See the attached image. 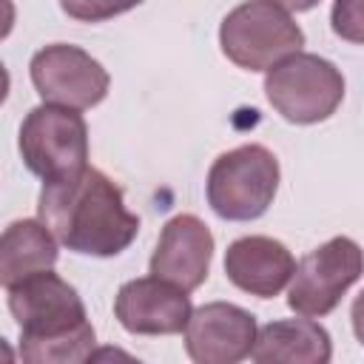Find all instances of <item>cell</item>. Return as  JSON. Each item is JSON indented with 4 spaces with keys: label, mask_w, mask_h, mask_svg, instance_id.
Here are the masks:
<instances>
[{
    "label": "cell",
    "mask_w": 364,
    "mask_h": 364,
    "mask_svg": "<svg viewBox=\"0 0 364 364\" xmlns=\"http://www.w3.org/2000/svg\"><path fill=\"white\" fill-rule=\"evenodd\" d=\"M222 51L247 71H264L304 46V34L276 0H247L236 6L219 28Z\"/></svg>",
    "instance_id": "277c9868"
},
{
    "label": "cell",
    "mask_w": 364,
    "mask_h": 364,
    "mask_svg": "<svg viewBox=\"0 0 364 364\" xmlns=\"http://www.w3.org/2000/svg\"><path fill=\"white\" fill-rule=\"evenodd\" d=\"M6 94H9V71H6V65L0 63V102L6 100Z\"/></svg>",
    "instance_id": "d6986e66"
},
{
    "label": "cell",
    "mask_w": 364,
    "mask_h": 364,
    "mask_svg": "<svg viewBox=\"0 0 364 364\" xmlns=\"http://www.w3.org/2000/svg\"><path fill=\"white\" fill-rule=\"evenodd\" d=\"M333 31L350 43H361V0H336Z\"/></svg>",
    "instance_id": "2e32d148"
},
{
    "label": "cell",
    "mask_w": 364,
    "mask_h": 364,
    "mask_svg": "<svg viewBox=\"0 0 364 364\" xmlns=\"http://www.w3.org/2000/svg\"><path fill=\"white\" fill-rule=\"evenodd\" d=\"M57 242L37 219H17L0 233V284L11 287L26 276L54 267Z\"/></svg>",
    "instance_id": "5bb4252c"
},
{
    "label": "cell",
    "mask_w": 364,
    "mask_h": 364,
    "mask_svg": "<svg viewBox=\"0 0 364 364\" xmlns=\"http://www.w3.org/2000/svg\"><path fill=\"white\" fill-rule=\"evenodd\" d=\"M256 338V318L230 304L210 301L191 310L185 324V350L199 364H233L250 355Z\"/></svg>",
    "instance_id": "9c48e42d"
},
{
    "label": "cell",
    "mask_w": 364,
    "mask_h": 364,
    "mask_svg": "<svg viewBox=\"0 0 364 364\" xmlns=\"http://www.w3.org/2000/svg\"><path fill=\"white\" fill-rule=\"evenodd\" d=\"M264 94L287 122L313 125L341 105L344 77L330 60L296 51L267 68Z\"/></svg>",
    "instance_id": "5b68a950"
},
{
    "label": "cell",
    "mask_w": 364,
    "mask_h": 364,
    "mask_svg": "<svg viewBox=\"0 0 364 364\" xmlns=\"http://www.w3.org/2000/svg\"><path fill=\"white\" fill-rule=\"evenodd\" d=\"M282 9H287V11H307V9H313L318 0H276Z\"/></svg>",
    "instance_id": "ac0fdd59"
},
{
    "label": "cell",
    "mask_w": 364,
    "mask_h": 364,
    "mask_svg": "<svg viewBox=\"0 0 364 364\" xmlns=\"http://www.w3.org/2000/svg\"><path fill=\"white\" fill-rule=\"evenodd\" d=\"M31 82L51 105L94 108L108 94V71L82 48L54 43L31 57Z\"/></svg>",
    "instance_id": "ba28073f"
},
{
    "label": "cell",
    "mask_w": 364,
    "mask_h": 364,
    "mask_svg": "<svg viewBox=\"0 0 364 364\" xmlns=\"http://www.w3.org/2000/svg\"><path fill=\"white\" fill-rule=\"evenodd\" d=\"M20 156L43 182L80 171L88 159V128L77 108L37 105L20 125Z\"/></svg>",
    "instance_id": "8992f818"
},
{
    "label": "cell",
    "mask_w": 364,
    "mask_h": 364,
    "mask_svg": "<svg viewBox=\"0 0 364 364\" xmlns=\"http://www.w3.org/2000/svg\"><path fill=\"white\" fill-rule=\"evenodd\" d=\"M114 313L119 324L134 336H173L182 333L191 316L188 290L156 279H131L119 287Z\"/></svg>",
    "instance_id": "30bf717a"
},
{
    "label": "cell",
    "mask_w": 364,
    "mask_h": 364,
    "mask_svg": "<svg viewBox=\"0 0 364 364\" xmlns=\"http://www.w3.org/2000/svg\"><path fill=\"white\" fill-rule=\"evenodd\" d=\"M293 256L290 250L270 236H242L225 253V273L228 279L259 299H273L284 290L293 276Z\"/></svg>",
    "instance_id": "7c38bea8"
},
{
    "label": "cell",
    "mask_w": 364,
    "mask_h": 364,
    "mask_svg": "<svg viewBox=\"0 0 364 364\" xmlns=\"http://www.w3.org/2000/svg\"><path fill=\"white\" fill-rule=\"evenodd\" d=\"M142 0H60V9L80 23H102L117 14L131 11Z\"/></svg>",
    "instance_id": "9a60e30c"
},
{
    "label": "cell",
    "mask_w": 364,
    "mask_h": 364,
    "mask_svg": "<svg viewBox=\"0 0 364 364\" xmlns=\"http://www.w3.org/2000/svg\"><path fill=\"white\" fill-rule=\"evenodd\" d=\"M279 188V159L264 145H239L208 171V205L230 222L259 219Z\"/></svg>",
    "instance_id": "3957f363"
},
{
    "label": "cell",
    "mask_w": 364,
    "mask_h": 364,
    "mask_svg": "<svg viewBox=\"0 0 364 364\" xmlns=\"http://www.w3.org/2000/svg\"><path fill=\"white\" fill-rule=\"evenodd\" d=\"M213 233L193 213L173 216L156 242L151 256V273L182 290H196L210 270Z\"/></svg>",
    "instance_id": "8fae6325"
},
{
    "label": "cell",
    "mask_w": 364,
    "mask_h": 364,
    "mask_svg": "<svg viewBox=\"0 0 364 364\" xmlns=\"http://www.w3.org/2000/svg\"><path fill=\"white\" fill-rule=\"evenodd\" d=\"M250 355L259 364H327L333 344L321 324L310 318H284L256 333Z\"/></svg>",
    "instance_id": "4fadbf2b"
},
{
    "label": "cell",
    "mask_w": 364,
    "mask_h": 364,
    "mask_svg": "<svg viewBox=\"0 0 364 364\" xmlns=\"http://www.w3.org/2000/svg\"><path fill=\"white\" fill-rule=\"evenodd\" d=\"M361 276V247L347 239L336 236L316 250H310L296 267L293 282L287 290V304L299 316H327L344 299V293Z\"/></svg>",
    "instance_id": "52a82bcc"
},
{
    "label": "cell",
    "mask_w": 364,
    "mask_h": 364,
    "mask_svg": "<svg viewBox=\"0 0 364 364\" xmlns=\"http://www.w3.org/2000/svg\"><path fill=\"white\" fill-rule=\"evenodd\" d=\"M11 28H14V3L11 0H0V40L9 37Z\"/></svg>",
    "instance_id": "e0dca14e"
},
{
    "label": "cell",
    "mask_w": 364,
    "mask_h": 364,
    "mask_svg": "<svg viewBox=\"0 0 364 364\" xmlns=\"http://www.w3.org/2000/svg\"><path fill=\"white\" fill-rule=\"evenodd\" d=\"M9 310L20 324L17 355L28 364L88 361L94 327L77 290L57 273L40 270L9 287Z\"/></svg>",
    "instance_id": "7a4b0ae2"
},
{
    "label": "cell",
    "mask_w": 364,
    "mask_h": 364,
    "mask_svg": "<svg viewBox=\"0 0 364 364\" xmlns=\"http://www.w3.org/2000/svg\"><path fill=\"white\" fill-rule=\"evenodd\" d=\"M0 361H14V350L0 338Z\"/></svg>",
    "instance_id": "ffe728a7"
},
{
    "label": "cell",
    "mask_w": 364,
    "mask_h": 364,
    "mask_svg": "<svg viewBox=\"0 0 364 364\" xmlns=\"http://www.w3.org/2000/svg\"><path fill=\"white\" fill-rule=\"evenodd\" d=\"M37 213L60 245L85 256H117L139 230V219L125 208L119 185L88 165L43 182Z\"/></svg>",
    "instance_id": "6da1fadb"
}]
</instances>
